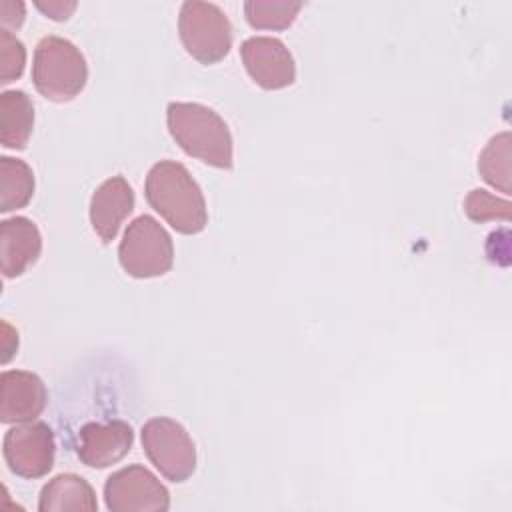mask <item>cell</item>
<instances>
[{"instance_id":"14","label":"cell","mask_w":512,"mask_h":512,"mask_svg":"<svg viewBox=\"0 0 512 512\" xmlns=\"http://www.w3.org/2000/svg\"><path fill=\"white\" fill-rule=\"evenodd\" d=\"M40 512H94L98 510L92 486L76 474H58L44 484L38 500Z\"/></svg>"},{"instance_id":"1","label":"cell","mask_w":512,"mask_h":512,"mask_svg":"<svg viewBox=\"0 0 512 512\" xmlns=\"http://www.w3.org/2000/svg\"><path fill=\"white\" fill-rule=\"evenodd\" d=\"M144 196L180 234H198L208 224L204 194L188 168L176 160H160L148 170Z\"/></svg>"},{"instance_id":"3","label":"cell","mask_w":512,"mask_h":512,"mask_svg":"<svg viewBox=\"0 0 512 512\" xmlns=\"http://www.w3.org/2000/svg\"><path fill=\"white\" fill-rule=\"evenodd\" d=\"M88 80L86 58L76 44L62 36H44L32 58V82L36 90L54 102L76 98Z\"/></svg>"},{"instance_id":"4","label":"cell","mask_w":512,"mask_h":512,"mask_svg":"<svg viewBox=\"0 0 512 512\" xmlns=\"http://www.w3.org/2000/svg\"><path fill=\"white\" fill-rule=\"evenodd\" d=\"M118 260L122 270L132 278L162 276L174 264L172 238L156 218L142 214L124 230Z\"/></svg>"},{"instance_id":"12","label":"cell","mask_w":512,"mask_h":512,"mask_svg":"<svg viewBox=\"0 0 512 512\" xmlns=\"http://www.w3.org/2000/svg\"><path fill=\"white\" fill-rule=\"evenodd\" d=\"M134 210V192L122 174L106 178L90 198V224L104 244H110L122 222Z\"/></svg>"},{"instance_id":"13","label":"cell","mask_w":512,"mask_h":512,"mask_svg":"<svg viewBox=\"0 0 512 512\" xmlns=\"http://www.w3.org/2000/svg\"><path fill=\"white\" fill-rule=\"evenodd\" d=\"M42 236L26 216H12L0 222V262L6 278L24 274L40 256Z\"/></svg>"},{"instance_id":"9","label":"cell","mask_w":512,"mask_h":512,"mask_svg":"<svg viewBox=\"0 0 512 512\" xmlns=\"http://www.w3.org/2000/svg\"><path fill=\"white\" fill-rule=\"evenodd\" d=\"M250 78L264 90H280L294 82L296 66L286 44L272 36H250L240 46Z\"/></svg>"},{"instance_id":"19","label":"cell","mask_w":512,"mask_h":512,"mask_svg":"<svg viewBox=\"0 0 512 512\" xmlns=\"http://www.w3.org/2000/svg\"><path fill=\"white\" fill-rule=\"evenodd\" d=\"M464 212L472 222H488V220H510V202L506 198H498L488 190L474 188L464 198Z\"/></svg>"},{"instance_id":"7","label":"cell","mask_w":512,"mask_h":512,"mask_svg":"<svg viewBox=\"0 0 512 512\" xmlns=\"http://www.w3.org/2000/svg\"><path fill=\"white\" fill-rule=\"evenodd\" d=\"M104 502L110 512H164L170 492L146 466L130 464L108 476Z\"/></svg>"},{"instance_id":"21","label":"cell","mask_w":512,"mask_h":512,"mask_svg":"<svg viewBox=\"0 0 512 512\" xmlns=\"http://www.w3.org/2000/svg\"><path fill=\"white\" fill-rule=\"evenodd\" d=\"M24 16H26L24 2H16V0H2L0 2V22L6 30L22 26Z\"/></svg>"},{"instance_id":"16","label":"cell","mask_w":512,"mask_h":512,"mask_svg":"<svg viewBox=\"0 0 512 512\" xmlns=\"http://www.w3.org/2000/svg\"><path fill=\"white\" fill-rule=\"evenodd\" d=\"M34 194V172L20 160L2 156L0 158V212L24 208Z\"/></svg>"},{"instance_id":"5","label":"cell","mask_w":512,"mask_h":512,"mask_svg":"<svg viewBox=\"0 0 512 512\" xmlns=\"http://www.w3.org/2000/svg\"><path fill=\"white\" fill-rule=\"evenodd\" d=\"M178 34L186 52L200 64H216L232 48V24L212 2H184L178 14Z\"/></svg>"},{"instance_id":"6","label":"cell","mask_w":512,"mask_h":512,"mask_svg":"<svg viewBox=\"0 0 512 512\" xmlns=\"http://www.w3.org/2000/svg\"><path fill=\"white\" fill-rule=\"evenodd\" d=\"M142 448L154 468L170 482H184L196 470V446L182 424L172 418H150L142 430Z\"/></svg>"},{"instance_id":"17","label":"cell","mask_w":512,"mask_h":512,"mask_svg":"<svg viewBox=\"0 0 512 512\" xmlns=\"http://www.w3.org/2000/svg\"><path fill=\"white\" fill-rule=\"evenodd\" d=\"M302 10L300 0H246L244 16L256 30H286Z\"/></svg>"},{"instance_id":"22","label":"cell","mask_w":512,"mask_h":512,"mask_svg":"<svg viewBox=\"0 0 512 512\" xmlns=\"http://www.w3.org/2000/svg\"><path fill=\"white\" fill-rule=\"evenodd\" d=\"M36 8L42 10L46 16H50L52 20H66L70 18V14L76 10V2H68V0H36Z\"/></svg>"},{"instance_id":"20","label":"cell","mask_w":512,"mask_h":512,"mask_svg":"<svg viewBox=\"0 0 512 512\" xmlns=\"http://www.w3.org/2000/svg\"><path fill=\"white\" fill-rule=\"evenodd\" d=\"M26 64L24 44L6 28L0 30V82L8 84L22 76Z\"/></svg>"},{"instance_id":"18","label":"cell","mask_w":512,"mask_h":512,"mask_svg":"<svg viewBox=\"0 0 512 512\" xmlns=\"http://www.w3.org/2000/svg\"><path fill=\"white\" fill-rule=\"evenodd\" d=\"M478 170L492 188L510 194V132L496 134L478 158Z\"/></svg>"},{"instance_id":"11","label":"cell","mask_w":512,"mask_h":512,"mask_svg":"<svg viewBox=\"0 0 512 512\" xmlns=\"http://www.w3.org/2000/svg\"><path fill=\"white\" fill-rule=\"evenodd\" d=\"M132 442L134 430L122 420L88 422L78 432L76 454L90 468H108L130 452Z\"/></svg>"},{"instance_id":"8","label":"cell","mask_w":512,"mask_h":512,"mask_svg":"<svg viewBox=\"0 0 512 512\" xmlns=\"http://www.w3.org/2000/svg\"><path fill=\"white\" fill-rule=\"evenodd\" d=\"M4 460L20 478H42L54 466V432L44 422H22L4 434Z\"/></svg>"},{"instance_id":"15","label":"cell","mask_w":512,"mask_h":512,"mask_svg":"<svg viewBox=\"0 0 512 512\" xmlns=\"http://www.w3.org/2000/svg\"><path fill=\"white\" fill-rule=\"evenodd\" d=\"M34 128V106L26 92L4 90L0 94V142L4 148H26Z\"/></svg>"},{"instance_id":"2","label":"cell","mask_w":512,"mask_h":512,"mask_svg":"<svg viewBox=\"0 0 512 512\" xmlns=\"http://www.w3.org/2000/svg\"><path fill=\"white\" fill-rule=\"evenodd\" d=\"M166 122L188 156L214 168H232V134L218 112L198 102H170Z\"/></svg>"},{"instance_id":"10","label":"cell","mask_w":512,"mask_h":512,"mask_svg":"<svg viewBox=\"0 0 512 512\" xmlns=\"http://www.w3.org/2000/svg\"><path fill=\"white\" fill-rule=\"evenodd\" d=\"M48 402L42 378L28 370H4L0 374V422L22 424L36 420Z\"/></svg>"},{"instance_id":"23","label":"cell","mask_w":512,"mask_h":512,"mask_svg":"<svg viewBox=\"0 0 512 512\" xmlns=\"http://www.w3.org/2000/svg\"><path fill=\"white\" fill-rule=\"evenodd\" d=\"M16 350H18V334L6 320H2V364H6Z\"/></svg>"}]
</instances>
